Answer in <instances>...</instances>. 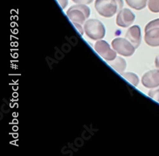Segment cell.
<instances>
[{
	"label": "cell",
	"instance_id": "6",
	"mask_svg": "<svg viewBox=\"0 0 159 156\" xmlns=\"http://www.w3.org/2000/svg\"><path fill=\"white\" fill-rule=\"evenodd\" d=\"M135 18V15L131 10L128 8H124L118 13L116 22L120 27L127 28L134 22Z\"/></svg>",
	"mask_w": 159,
	"mask_h": 156
},
{
	"label": "cell",
	"instance_id": "9",
	"mask_svg": "<svg viewBox=\"0 0 159 156\" xmlns=\"http://www.w3.org/2000/svg\"><path fill=\"white\" fill-rule=\"evenodd\" d=\"M144 41L148 45L153 47L159 46V27L144 31Z\"/></svg>",
	"mask_w": 159,
	"mask_h": 156
},
{
	"label": "cell",
	"instance_id": "10",
	"mask_svg": "<svg viewBox=\"0 0 159 156\" xmlns=\"http://www.w3.org/2000/svg\"><path fill=\"white\" fill-rule=\"evenodd\" d=\"M109 65L113 68L118 73L122 74L126 69V61L122 57H116L115 59L111 61H109Z\"/></svg>",
	"mask_w": 159,
	"mask_h": 156
},
{
	"label": "cell",
	"instance_id": "16",
	"mask_svg": "<svg viewBox=\"0 0 159 156\" xmlns=\"http://www.w3.org/2000/svg\"><path fill=\"white\" fill-rule=\"evenodd\" d=\"M94 0H72V2L76 4H83V5H87L91 3Z\"/></svg>",
	"mask_w": 159,
	"mask_h": 156
},
{
	"label": "cell",
	"instance_id": "12",
	"mask_svg": "<svg viewBox=\"0 0 159 156\" xmlns=\"http://www.w3.org/2000/svg\"><path fill=\"white\" fill-rule=\"evenodd\" d=\"M121 75L125 78L126 80L130 82L132 85L137 86L139 83L138 76L132 72H123Z\"/></svg>",
	"mask_w": 159,
	"mask_h": 156
},
{
	"label": "cell",
	"instance_id": "13",
	"mask_svg": "<svg viewBox=\"0 0 159 156\" xmlns=\"http://www.w3.org/2000/svg\"><path fill=\"white\" fill-rule=\"evenodd\" d=\"M148 6L151 11L159 13V0H149Z\"/></svg>",
	"mask_w": 159,
	"mask_h": 156
},
{
	"label": "cell",
	"instance_id": "5",
	"mask_svg": "<svg viewBox=\"0 0 159 156\" xmlns=\"http://www.w3.org/2000/svg\"><path fill=\"white\" fill-rule=\"evenodd\" d=\"M94 49L97 53L106 60L111 61L116 58V52L110 48V45L106 41H98L94 45Z\"/></svg>",
	"mask_w": 159,
	"mask_h": 156
},
{
	"label": "cell",
	"instance_id": "2",
	"mask_svg": "<svg viewBox=\"0 0 159 156\" xmlns=\"http://www.w3.org/2000/svg\"><path fill=\"white\" fill-rule=\"evenodd\" d=\"M66 15L73 24H84L90 15L89 6L83 4H78L71 6L66 12Z\"/></svg>",
	"mask_w": 159,
	"mask_h": 156
},
{
	"label": "cell",
	"instance_id": "17",
	"mask_svg": "<svg viewBox=\"0 0 159 156\" xmlns=\"http://www.w3.org/2000/svg\"><path fill=\"white\" fill-rule=\"evenodd\" d=\"M57 1L59 3L62 9H64L66 6H67V5L68 4V0H57Z\"/></svg>",
	"mask_w": 159,
	"mask_h": 156
},
{
	"label": "cell",
	"instance_id": "19",
	"mask_svg": "<svg viewBox=\"0 0 159 156\" xmlns=\"http://www.w3.org/2000/svg\"><path fill=\"white\" fill-rule=\"evenodd\" d=\"M155 65L157 68H158V69H159V55H158L155 60Z\"/></svg>",
	"mask_w": 159,
	"mask_h": 156
},
{
	"label": "cell",
	"instance_id": "3",
	"mask_svg": "<svg viewBox=\"0 0 159 156\" xmlns=\"http://www.w3.org/2000/svg\"><path fill=\"white\" fill-rule=\"evenodd\" d=\"M84 31L89 38L94 40H101L106 34L104 25L97 19L87 20L84 24Z\"/></svg>",
	"mask_w": 159,
	"mask_h": 156
},
{
	"label": "cell",
	"instance_id": "15",
	"mask_svg": "<svg viewBox=\"0 0 159 156\" xmlns=\"http://www.w3.org/2000/svg\"><path fill=\"white\" fill-rule=\"evenodd\" d=\"M158 27H159V19H157L150 21L147 25H146L144 31L148 30L151 28H158Z\"/></svg>",
	"mask_w": 159,
	"mask_h": 156
},
{
	"label": "cell",
	"instance_id": "1",
	"mask_svg": "<svg viewBox=\"0 0 159 156\" xmlns=\"http://www.w3.org/2000/svg\"><path fill=\"white\" fill-rule=\"evenodd\" d=\"M124 6L123 0H96L95 8L98 14L106 18L113 17Z\"/></svg>",
	"mask_w": 159,
	"mask_h": 156
},
{
	"label": "cell",
	"instance_id": "11",
	"mask_svg": "<svg viewBox=\"0 0 159 156\" xmlns=\"http://www.w3.org/2000/svg\"><path fill=\"white\" fill-rule=\"evenodd\" d=\"M148 0H125L129 6L136 10H141L147 6Z\"/></svg>",
	"mask_w": 159,
	"mask_h": 156
},
{
	"label": "cell",
	"instance_id": "7",
	"mask_svg": "<svg viewBox=\"0 0 159 156\" xmlns=\"http://www.w3.org/2000/svg\"><path fill=\"white\" fill-rule=\"evenodd\" d=\"M141 83L147 88H155L159 86V69H153L146 72L142 77Z\"/></svg>",
	"mask_w": 159,
	"mask_h": 156
},
{
	"label": "cell",
	"instance_id": "14",
	"mask_svg": "<svg viewBox=\"0 0 159 156\" xmlns=\"http://www.w3.org/2000/svg\"><path fill=\"white\" fill-rule=\"evenodd\" d=\"M148 96L159 103V88L150 90L148 92Z\"/></svg>",
	"mask_w": 159,
	"mask_h": 156
},
{
	"label": "cell",
	"instance_id": "4",
	"mask_svg": "<svg viewBox=\"0 0 159 156\" xmlns=\"http://www.w3.org/2000/svg\"><path fill=\"white\" fill-rule=\"evenodd\" d=\"M111 46L116 53L124 57L132 55L136 50V48L128 40L122 37L115 38L112 41Z\"/></svg>",
	"mask_w": 159,
	"mask_h": 156
},
{
	"label": "cell",
	"instance_id": "8",
	"mask_svg": "<svg viewBox=\"0 0 159 156\" xmlns=\"http://www.w3.org/2000/svg\"><path fill=\"white\" fill-rule=\"evenodd\" d=\"M125 37L133 46L137 48L141 42V32L139 25H133L130 27L127 31Z\"/></svg>",
	"mask_w": 159,
	"mask_h": 156
},
{
	"label": "cell",
	"instance_id": "18",
	"mask_svg": "<svg viewBox=\"0 0 159 156\" xmlns=\"http://www.w3.org/2000/svg\"><path fill=\"white\" fill-rule=\"evenodd\" d=\"M73 24L75 25V26L76 28V29H78L79 32L82 35H83V34H84V29H83V28L82 27V25L81 24Z\"/></svg>",
	"mask_w": 159,
	"mask_h": 156
}]
</instances>
